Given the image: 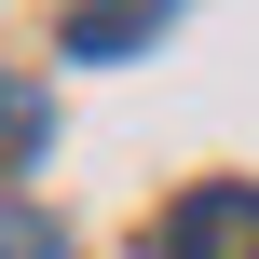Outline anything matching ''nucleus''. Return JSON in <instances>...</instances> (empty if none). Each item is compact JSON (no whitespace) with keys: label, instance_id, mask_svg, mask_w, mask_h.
<instances>
[{"label":"nucleus","instance_id":"obj_1","mask_svg":"<svg viewBox=\"0 0 259 259\" xmlns=\"http://www.w3.org/2000/svg\"><path fill=\"white\" fill-rule=\"evenodd\" d=\"M164 259H259V191H246V178L191 191V205L164 219Z\"/></svg>","mask_w":259,"mask_h":259},{"label":"nucleus","instance_id":"obj_3","mask_svg":"<svg viewBox=\"0 0 259 259\" xmlns=\"http://www.w3.org/2000/svg\"><path fill=\"white\" fill-rule=\"evenodd\" d=\"M41 150V82H0V164Z\"/></svg>","mask_w":259,"mask_h":259},{"label":"nucleus","instance_id":"obj_4","mask_svg":"<svg viewBox=\"0 0 259 259\" xmlns=\"http://www.w3.org/2000/svg\"><path fill=\"white\" fill-rule=\"evenodd\" d=\"M0 259H68V232H55L41 205H0Z\"/></svg>","mask_w":259,"mask_h":259},{"label":"nucleus","instance_id":"obj_2","mask_svg":"<svg viewBox=\"0 0 259 259\" xmlns=\"http://www.w3.org/2000/svg\"><path fill=\"white\" fill-rule=\"evenodd\" d=\"M178 0H68V55H123V41H150Z\"/></svg>","mask_w":259,"mask_h":259}]
</instances>
